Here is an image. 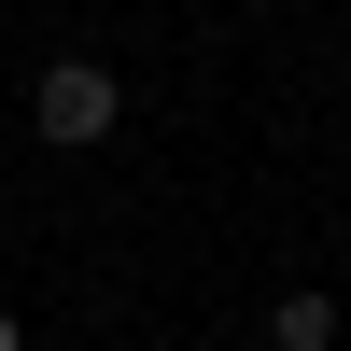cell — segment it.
Wrapping results in <instances>:
<instances>
[{
	"label": "cell",
	"instance_id": "7a4b0ae2",
	"mask_svg": "<svg viewBox=\"0 0 351 351\" xmlns=\"http://www.w3.org/2000/svg\"><path fill=\"white\" fill-rule=\"evenodd\" d=\"M267 351H337V295H324V281L267 295Z\"/></svg>",
	"mask_w": 351,
	"mask_h": 351
},
{
	"label": "cell",
	"instance_id": "6da1fadb",
	"mask_svg": "<svg viewBox=\"0 0 351 351\" xmlns=\"http://www.w3.org/2000/svg\"><path fill=\"white\" fill-rule=\"evenodd\" d=\"M28 127H43L56 155L112 141V127H127V84H112V56H43V71H28Z\"/></svg>",
	"mask_w": 351,
	"mask_h": 351
},
{
	"label": "cell",
	"instance_id": "3957f363",
	"mask_svg": "<svg viewBox=\"0 0 351 351\" xmlns=\"http://www.w3.org/2000/svg\"><path fill=\"white\" fill-rule=\"evenodd\" d=\"M0 351H28V324H14V309H0Z\"/></svg>",
	"mask_w": 351,
	"mask_h": 351
}]
</instances>
